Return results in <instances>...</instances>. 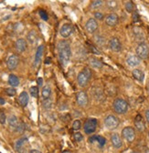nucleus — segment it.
I'll list each match as a JSON object with an SVG mask.
<instances>
[{"mask_svg": "<svg viewBox=\"0 0 149 153\" xmlns=\"http://www.w3.org/2000/svg\"><path fill=\"white\" fill-rule=\"evenodd\" d=\"M57 50H58V56H59V61L61 66L65 67L71 56V49L70 45L66 40H61L57 45Z\"/></svg>", "mask_w": 149, "mask_h": 153, "instance_id": "f257e3e1", "label": "nucleus"}, {"mask_svg": "<svg viewBox=\"0 0 149 153\" xmlns=\"http://www.w3.org/2000/svg\"><path fill=\"white\" fill-rule=\"evenodd\" d=\"M91 72L88 68H83L77 76V82L78 85L81 88H84L89 84V81L91 79Z\"/></svg>", "mask_w": 149, "mask_h": 153, "instance_id": "f03ea898", "label": "nucleus"}, {"mask_svg": "<svg viewBox=\"0 0 149 153\" xmlns=\"http://www.w3.org/2000/svg\"><path fill=\"white\" fill-rule=\"evenodd\" d=\"M113 107L117 114H124L128 110V103L123 99H116L113 103Z\"/></svg>", "mask_w": 149, "mask_h": 153, "instance_id": "7ed1b4c3", "label": "nucleus"}, {"mask_svg": "<svg viewBox=\"0 0 149 153\" xmlns=\"http://www.w3.org/2000/svg\"><path fill=\"white\" fill-rule=\"evenodd\" d=\"M119 119L114 115H109L107 116L104 120V125L105 127L110 129V130H113V129H115L118 126H119Z\"/></svg>", "mask_w": 149, "mask_h": 153, "instance_id": "20e7f679", "label": "nucleus"}, {"mask_svg": "<svg viewBox=\"0 0 149 153\" xmlns=\"http://www.w3.org/2000/svg\"><path fill=\"white\" fill-rule=\"evenodd\" d=\"M136 56L140 59H146L149 56V47L144 42L140 43L136 48Z\"/></svg>", "mask_w": 149, "mask_h": 153, "instance_id": "39448f33", "label": "nucleus"}, {"mask_svg": "<svg viewBox=\"0 0 149 153\" xmlns=\"http://www.w3.org/2000/svg\"><path fill=\"white\" fill-rule=\"evenodd\" d=\"M97 128V120L95 119H89L83 125V129L86 134H92Z\"/></svg>", "mask_w": 149, "mask_h": 153, "instance_id": "423d86ee", "label": "nucleus"}, {"mask_svg": "<svg viewBox=\"0 0 149 153\" xmlns=\"http://www.w3.org/2000/svg\"><path fill=\"white\" fill-rule=\"evenodd\" d=\"M122 136L128 142H133L136 138V131L132 127H126L122 130Z\"/></svg>", "mask_w": 149, "mask_h": 153, "instance_id": "0eeeda50", "label": "nucleus"}, {"mask_svg": "<svg viewBox=\"0 0 149 153\" xmlns=\"http://www.w3.org/2000/svg\"><path fill=\"white\" fill-rule=\"evenodd\" d=\"M76 100L77 103L80 107H87L88 103H89V97H88V94L85 91H80L77 94V97H76Z\"/></svg>", "mask_w": 149, "mask_h": 153, "instance_id": "6e6552de", "label": "nucleus"}, {"mask_svg": "<svg viewBox=\"0 0 149 153\" xmlns=\"http://www.w3.org/2000/svg\"><path fill=\"white\" fill-rule=\"evenodd\" d=\"M109 47L111 50H113L114 52H119L122 49V43L119 38L113 37V38H111L109 41Z\"/></svg>", "mask_w": 149, "mask_h": 153, "instance_id": "1a4fd4ad", "label": "nucleus"}, {"mask_svg": "<svg viewBox=\"0 0 149 153\" xmlns=\"http://www.w3.org/2000/svg\"><path fill=\"white\" fill-rule=\"evenodd\" d=\"M85 27H86V30L88 33H90V34L94 33L98 28V23L96 21V19L95 18H90L85 25Z\"/></svg>", "mask_w": 149, "mask_h": 153, "instance_id": "9d476101", "label": "nucleus"}, {"mask_svg": "<svg viewBox=\"0 0 149 153\" xmlns=\"http://www.w3.org/2000/svg\"><path fill=\"white\" fill-rule=\"evenodd\" d=\"M18 62H19V59H18V56L16 55H11V56H8V59L7 60V66L8 69L13 70L17 67Z\"/></svg>", "mask_w": 149, "mask_h": 153, "instance_id": "9b49d317", "label": "nucleus"}, {"mask_svg": "<svg viewBox=\"0 0 149 153\" xmlns=\"http://www.w3.org/2000/svg\"><path fill=\"white\" fill-rule=\"evenodd\" d=\"M72 33H73V27L70 24H64L60 29V34L64 38L69 37Z\"/></svg>", "mask_w": 149, "mask_h": 153, "instance_id": "f8f14e48", "label": "nucleus"}, {"mask_svg": "<svg viewBox=\"0 0 149 153\" xmlns=\"http://www.w3.org/2000/svg\"><path fill=\"white\" fill-rule=\"evenodd\" d=\"M118 20H119V17H118V16L115 13L109 14L105 17V23L109 27H115V26H116V24L118 23Z\"/></svg>", "mask_w": 149, "mask_h": 153, "instance_id": "ddd939ff", "label": "nucleus"}, {"mask_svg": "<svg viewBox=\"0 0 149 153\" xmlns=\"http://www.w3.org/2000/svg\"><path fill=\"white\" fill-rule=\"evenodd\" d=\"M43 53H44V46L41 45V46H40L38 48H37V51H36L35 59H34V67L35 68H37L40 65V63L41 61V59H42Z\"/></svg>", "mask_w": 149, "mask_h": 153, "instance_id": "4468645a", "label": "nucleus"}, {"mask_svg": "<svg viewBox=\"0 0 149 153\" xmlns=\"http://www.w3.org/2000/svg\"><path fill=\"white\" fill-rule=\"evenodd\" d=\"M15 48L17 52L22 53L27 49V41L24 38H18L15 43Z\"/></svg>", "mask_w": 149, "mask_h": 153, "instance_id": "2eb2a0df", "label": "nucleus"}, {"mask_svg": "<svg viewBox=\"0 0 149 153\" xmlns=\"http://www.w3.org/2000/svg\"><path fill=\"white\" fill-rule=\"evenodd\" d=\"M111 142H112V144H113V146L115 148H116V149H120L123 146L122 139H121L119 134H117V133L112 134V136H111Z\"/></svg>", "mask_w": 149, "mask_h": 153, "instance_id": "dca6fc26", "label": "nucleus"}, {"mask_svg": "<svg viewBox=\"0 0 149 153\" xmlns=\"http://www.w3.org/2000/svg\"><path fill=\"white\" fill-rule=\"evenodd\" d=\"M135 126L136 128V129L140 132H143L145 129V121L144 119L142 118L141 115H137L135 119Z\"/></svg>", "mask_w": 149, "mask_h": 153, "instance_id": "f3484780", "label": "nucleus"}, {"mask_svg": "<svg viewBox=\"0 0 149 153\" xmlns=\"http://www.w3.org/2000/svg\"><path fill=\"white\" fill-rule=\"evenodd\" d=\"M18 103H19V105L23 108H25L28 103V100H29V97H28V94L26 92V91H23L20 93V95L18 96Z\"/></svg>", "mask_w": 149, "mask_h": 153, "instance_id": "a211bd4d", "label": "nucleus"}, {"mask_svg": "<svg viewBox=\"0 0 149 153\" xmlns=\"http://www.w3.org/2000/svg\"><path fill=\"white\" fill-rule=\"evenodd\" d=\"M28 142V140L26 138H21L19 140H17L15 143V149L18 153H21L23 151L25 144Z\"/></svg>", "mask_w": 149, "mask_h": 153, "instance_id": "6ab92c4d", "label": "nucleus"}, {"mask_svg": "<svg viewBox=\"0 0 149 153\" xmlns=\"http://www.w3.org/2000/svg\"><path fill=\"white\" fill-rule=\"evenodd\" d=\"M140 62H141V59L137 56H130L126 59V63L130 67H136L140 64Z\"/></svg>", "mask_w": 149, "mask_h": 153, "instance_id": "aec40b11", "label": "nucleus"}, {"mask_svg": "<svg viewBox=\"0 0 149 153\" xmlns=\"http://www.w3.org/2000/svg\"><path fill=\"white\" fill-rule=\"evenodd\" d=\"M89 63H90V65H91V68H97V69L102 68L103 66V62L100 59H96V57H91V59H89Z\"/></svg>", "mask_w": 149, "mask_h": 153, "instance_id": "412c9836", "label": "nucleus"}, {"mask_svg": "<svg viewBox=\"0 0 149 153\" xmlns=\"http://www.w3.org/2000/svg\"><path fill=\"white\" fill-rule=\"evenodd\" d=\"M7 123L10 128H12L13 129L16 130L18 124H19V121H18V119L15 116V115H11V116H9L7 119Z\"/></svg>", "mask_w": 149, "mask_h": 153, "instance_id": "4be33fe9", "label": "nucleus"}, {"mask_svg": "<svg viewBox=\"0 0 149 153\" xmlns=\"http://www.w3.org/2000/svg\"><path fill=\"white\" fill-rule=\"evenodd\" d=\"M27 39L30 44H35L37 42V40H38V34H37L36 31H34V30L29 31L27 36Z\"/></svg>", "mask_w": 149, "mask_h": 153, "instance_id": "5701e85b", "label": "nucleus"}, {"mask_svg": "<svg viewBox=\"0 0 149 153\" xmlns=\"http://www.w3.org/2000/svg\"><path fill=\"white\" fill-rule=\"evenodd\" d=\"M94 141H97L99 143V145L101 147L104 146L105 145V142H106V140L103 137V136H94V137H91L89 139V142L92 143V142H94Z\"/></svg>", "mask_w": 149, "mask_h": 153, "instance_id": "b1692460", "label": "nucleus"}, {"mask_svg": "<svg viewBox=\"0 0 149 153\" xmlns=\"http://www.w3.org/2000/svg\"><path fill=\"white\" fill-rule=\"evenodd\" d=\"M8 83L12 88H15V87H17L18 85H19V79H18V78L16 75L11 74L8 76Z\"/></svg>", "mask_w": 149, "mask_h": 153, "instance_id": "393cba45", "label": "nucleus"}, {"mask_svg": "<svg viewBox=\"0 0 149 153\" xmlns=\"http://www.w3.org/2000/svg\"><path fill=\"white\" fill-rule=\"evenodd\" d=\"M133 76L136 80L142 82V81H144V79H145V74L140 69H134L133 70Z\"/></svg>", "mask_w": 149, "mask_h": 153, "instance_id": "a878e982", "label": "nucleus"}, {"mask_svg": "<svg viewBox=\"0 0 149 153\" xmlns=\"http://www.w3.org/2000/svg\"><path fill=\"white\" fill-rule=\"evenodd\" d=\"M41 95H42V98L44 100H48L50 98V96H51V88L49 85L43 87L42 88V91H41Z\"/></svg>", "mask_w": 149, "mask_h": 153, "instance_id": "bb28decb", "label": "nucleus"}, {"mask_svg": "<svg viewBox=\"0 0 149 153\" xmlns=\"http://www.w3.org/2000/svg\"><path fill=\"white\" fill-rule=\"evenodd\" d=\"M42 107L44 109L46 110H49L51 108H52V101L50 99H48V100H44L42 101Z\"/></svg>", "mask_w": 149, "mask_h": 153, "instance_id": "cd10ccee", "label": "nucleus"}, {"mask_svg": "<svg viewBox=\"0 0 149 153\" xmlns=\"http://www.w3.org/2000/svg\"><path fill=\"white\" fill-rule=\"evenodd\" d=\"M29 91H30V95L32 96L33 98H38V96H39V88H38V87H31Z\"/></svg>", "mask_w": 149, "mask_h": 153, "instance_id": "c85d7f7f", "label": "nucleus"}, {"mask_svg": "<svg viewBox=\"0 0 149 153\" xmlns=\"http://www.w3.org/2000/svg\"><path fill=\"white\" fill-rule=\"evenodd\" d=\"M125 9L129 13L133 12V10H134V4H133V2H131V1L126 2V4H125Z\"/></svg>", "mask_w": 149, "mask_h": 153, "instance_id": "c756f323", "label": "nucleus"}, {"mask_svg": "<svg viewBox=\"0 0 149 153\" xmlns=\"http://www.w3.org/2000/svg\"><path fill=\"white\" fill-rule=\"evenodd\" d=\"M103 4V1H101V0H96V1H92L91 2V7L92 8H98L100 7H102Z\"/></svg>", "mask_w": 149, "mask_h": 153, "instance_id": "7c9ffc66", "label": "nucleus"}, {"mask_svg": "<svg viewBox=\"0 0 149 153\" xmlns=\"http://www.w3.org/2000/svg\"><path fill=\"white\" fill-rule=\"evenodd\" d=\"M106 5H107V7H108L109 8H111V9H115V8H116L117 6H118V4H117L116 1H107V2H106Z\"/></svg>", "mask_w": 149, "mask_h": 153, "instance_id": "2f4dec72", "label": "nucleus"}, {"mask_svg": "<svg viewBox=\"0 0 149 153\" xmlns=\"http://www.w3.org/2000/svg\"><path fill=\"white\" fill-rule=\"evenodd\" d=\"M82 128V123H81V121L80 120H75L73 122V124H72V128L74 129V130H79L80 128Z\"/></svg>", "mask_w": 149, "mask_h": 153, "instance_id": "473e14b6", "label": "nucleus"}, {"mask_svg": "<svg viewBox=\"0 0 149 153\" xmlns=\"http://www.w3.org/2000/svg\"><path fill=\"white\" fill-rule=\"evenodd\" d=\"M6 93L7 96H10V97H13V96L16 95V89L14 88H8L6 89Z\"/></svg>", "mask_w": 149, "mask_h": 153, "instance_id": "72a5a7b5", "label": "nucleus"}, {"mask_svg": "<svg viewBox=\"0 0 149 153\" xmlns=\"http://www.w3.org/2000/svg\"><path fill=\"white\" fill-rule=\"evenodd\" d=\"M7 121V117H6V114L3 111H0V124L4 125Z\"/></svg>", "mask_w": 149, "mask_h": 153, "instance_id": "f704fd0d", "label": "nucleus"}, {"mask_svg": "<svg viewBox=\"0 0 149 153\" xmlns=\"http://www.w3.org/2000/svg\"><path fill=\"white\" fill-rule=\"evenodd\" d=\"M39 14H40V17H41V18L43 19V20H44V21H47V20H48V19H49L48 14H47V12H46L45 10H40Z\"/></svg>", "mask_w": 149, "mask_h": 153, "instance_id": "c9c22d12", "label": "nucleus"}, {"mask_svg": "<svg viewBox=\"0 0 149 153\" xmlns=\"http://www.w3.org/2000/svg\"><path fill=\"white\" fill-rule=\"evenodd\" d=\"M74 140H75L76 141H78V142L82 141V140H83V136L82 135V133L77 132V133L74 134Z\"/></svg>", "mask_w": 149, "mask_h": 153, "instance_id": "e433bc0d", "label": "nucleus"}, {"mask_svg": "<svg viewBox=\"0 0 149 153\" xmlns=\"http://www.w3.org/2000/svg\"><path fill=\"white\" fill-rule=\"evenodd\" d=\"M24 129H25V125H24V123L19 122V124H18V126H17L16 131H17V132H22Z\"/></svg>", "mask_w": 149, "mask_h": 153, "instance_id": "4c0bfd02", "label": "nucleus"}, {"mask_svg": "<svg viewBox=\"0 0 149 153\" xmlns=\"http://www.w3.org/2000/svg\"><path fill=\"white\" fill-rule=\"evenodd\" d=\"M94 18H97V19L102 20V19H103V14L101 12H95L94 13Z\"/></svg>", "mask_w": 149, "mask_h": 153, "instance_id": "58836bf2", "label": "nucleus"}, {"mask_svg": "<svg viewBox=\"0 0 149 153\" xmlns=\"http://www.w3.org/2000/svg\"><path fill=\"white\" fill-rule=\"evenodd\" d=\"M145 120H146L147 123L149 124V109H147L145 111Z\"/></svg>", "mask_w": 149, "mask_h": 153, "instance_id": "ea45409f", "label": "nucleus"}, {"mask_svg": "<svg viewBox=\"0 0 149 153\" xmlns=\"http://www.w3.org/2000/svg\"><path fill=\"white\" fill-rule=\"evenodd\" d=\"M37 82H38L39 86H42V83H43V79L41 78H39L38 80H37Z\"/></svg>", "mask_w": 149, "mask_h": 153, "instance_id": "a19ab883", "label": "nucleus"}, {"mask_svg": "<svg viewBox=\"0 0 149 153\" xmlns=\"http://www.w3.org/2000/svg\"><path fill=\"white\" fill-rule=\"evenodd\" d=\"M29 153H41V151L38 150V149H31Z\"/></svg>", "mask_w": 149, "mask_h": 153, "instance_id": "79ce46f5", "label": "nucleus"}, {"mask_svg": "<svg viewBox=\"0 0 149 153\" xmlns=\"http://www.w3.org/2000/svg\"><path fill=\"white\" fill-rule=\"evenodd\" d=\"M5 103H6L5 100H4L3 98H1V97H0V105H4Z\"/></svg>", "mask_w": 149, "mask_h": 153, "instance_id": "37998d69", "label": "nucleus"}, {"mask_svg": "<svg viewBox=\"0 0 149 153\" xmlns=\"http://www.w3.org/2000/svg\"><path fill=\"white\" fill-rule=\"evenodd\" d=\"M145 153H149V148L145 149Z\"/></svg>", "mask_w": 149, "mask_h": 153, "instance_id": "c03bdc74", "label": "nucleus"}, {"mask_svg": "<svg viewBox=\"0 0 149 153\" xmlns=\"http://www.w3.org/2000/svg\"><path fill=\"white\" fill-rule=\"evenodd\" d=\"M147 88H148V93H149V82H148V85H147Z\"/></svg>", "mask_w": 149, "mask_h": 153, "instance_id": "a18cd8bd", "label": "nucleus"}, {"mask_svg": "<svg viewBox=\"0 0 149 153\" xmlns=\"http://www.w3.org/2000/svg\"><path fill=\"white\" fill-rule=\"evenodd\" d=\"M132 153H138V152H132Z\"/></svg>", "mask_w": 149, "mask_h": 153, "instance_id": "49530a36", "label": "nucleus"}, {"mask_svg": "<svg viewBox=\"0 0 149 153\" xmlns=\"http://www.w3.org/2000/svg\"><path fill=\"white\" fill-rule=\"evenodd\" d=\"M148 138H149V132H148Z\"/></svg>", "mask_w": 149, "mask_h": 153, "instance_id": "de8ad7c7", "label": "nucleus"}]
</instances>
